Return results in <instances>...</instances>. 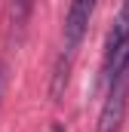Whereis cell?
<instances>
[{"instance_id":"7a4b0ae2","label":"cell","mask_w":129,"mask_h":132,"mask_svg":"<svg viewBox=\"0 0 129 132\" xmlns=\"http://www.w3.org/2000/svg\"><path fill=\"white\" fill-rule=\"evenodd\" d=\"M95 3L98 0H71L68 19H64V46H68V52H74L80 46V40L86 37L89 19L95 12Z\"/></svg>"},{"instance_id":"277c9868","label":"cell","mask_w":129,"mask_h":132,"mask_svg":"<svg viewBox=\"0 0 129 132\" xmlns=\"http://www.w3.org/2000/svg\"><path fill=\"white\" fill-rule=\"evenodd\" d=\"M0 98H3V74H0Z\"/></svg>"},{"instance_id":"6da1fadb","label":"cell","mask_w":129,"mask_h":132,"mask_svg":"<svg viewBox=\"0 0 129 132\" xmlns=\"http://www.w3.org/2000/svg\"><path fill=\"white\" fill-rule=\"evenodd\" d=\"M126 104H129V65L114 80H108V95H104L101 114H98L95 132H120L123 117H126Z\"/></svg>"},{"instance_id":"3957f363","label":"cell","mask_w":129,"mask_h":132,"mask_svg":"<svg viewBox=\"0 0 129 132\" xmlns=\"http://www.w3.org/2000/svg\"><path fill=\"white\" fill-rule=\"evenodd\" d=\"M126 40H129V0H123V6H120V12L114 19L111 31H108V40H104V55H111L114 49H120Z\"/></svg>"}]
</instances>
